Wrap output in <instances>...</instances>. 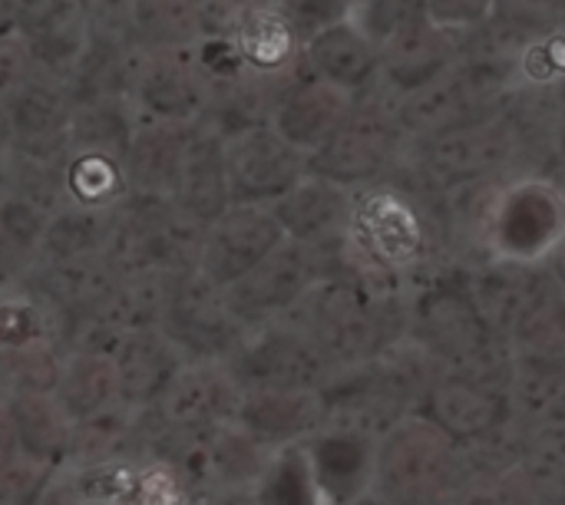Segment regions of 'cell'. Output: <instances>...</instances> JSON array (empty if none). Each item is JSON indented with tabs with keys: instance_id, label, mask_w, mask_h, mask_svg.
Returning a JSON list of instances; mask_svg holds the SVG:
<instances>
[{
	"instance_id": "cell-1",
	"label": "cell",
	"mask_w": 565,
	"mask_h": 505,
	"mask_svg": "<svg viewBox=\"0 0 565 505\" xmlns=\"http://www.w3.org/2000/svg\"><path fill=\"white\" fill-rule=\"evenodd\" d=\"M407 337L434 357L447 374L507 390L516 377V357L503 337L483 321L467 271L450 268L434 275L407 304Z\"/></svg>"
},
{
	"instance_id": "cell-2",
	"label": "cell",
	"mask_w": 565,
	"mask_h": 505,
	"mask_svg": "<svg viewBox=\"0 0 565 505\" xmlns=\"http://www.w3.org/2000/svg\"><path fill=\"white\" fill-rule=\"evenodd\" d=\"M463 480V450L420 413H407L374 443L371 493L387 505H450Z\"/></svg>"
},
{
	"instance_id": "cell-3",
	"label": "cell",
	"mask_w": 565,
	"mask_h": 505,
	"mask_svg": "<svg viewBox=\"0 0 565 505\" xmlns=\"http://www.w3.org/2000/svg\"><path fill=\"white\" fill-rule=\"evenodd\" d=\"M205 228L185 218L172 198L129 192L109 212L106 261L116 275L129 271H199Z\"/></svg>"
},
{
	"instance_id": "cell-4",
	"label": "cell",
	"mask_w": 565,
	"mask_h": 505,
	"mask_svg": "<svg viewBox=\"0 0 565 505\" xmlns=\"http://www.w3.org/2000/svg\"><path fill=\"white\" fill-rule=\"evenodd\" d=\"M348 245L358 261L404 281L434 251V218L411 189L384 179L354 192Z\"/></svg>"
},
{
	"instance_id": "cell-5",
	"label": "cell",
	"mask_w": 565,
	"mask_h": 505,
	"mask_svg": "<svg viewBox=\"0 0 565 505\" xmlns=\"http://www.w3.org/2000/svg\"><path fill=\"white\" fill-rule=\"evenodd\" d=\"M523 136L507 106L493 116L463 122L444 136L411 146L414 172L430 195H450L457 189L500 179L523 152Z\"/></svg>"
},
{
	"instance_id": "cell-6",
	"label": "cell",
	"mask_w": 565,
	"mask_h": 505,
	"mask_svg": "<svg viewBox=\"0 0 565 505\" xmlns=\"http://www.w3.org/2000/svg\"><path fill=\"white\" fill-rule=\"evenodd\" d=\"M348 268H351L348 238L338 245H324V248H305V245L285 241L252 275H245L238 284H232L222 294L235 321L245 331H252L262 324L285 321L311 294L315 284L338 278Z\"/></svg>"
},
{
	"instance_id": "cell-7",
	"label": "cell",
	"mask_w": 565,
	"mask_h": 505,
	"mask_svg": "<svg viewBox=\"0 0 565 505\" xmlns=\"http://www.w3.org/2000/svg\"><path fill=\"white\" fill-rule=\"evenodd\" d=\"M242 397L252 394H321L334 380L331 361L291 321L245 331L235 354L222 364Z\"/></svg>"
},
{
	"instance_id": "cell-8",
	"label": "cell",
	"mask_w": 565,
	"mask_h": 505,
	"mask_svg": "<svg viewBox=\"0 0 565 505\" xmlns=\"http://www.w3.org/2000/svg\"><path fill=\"white\" fill-rule=\"evenodd\" d=\"M377 86L354 99L338 132L308 159L311 175L351 192L384 182L387 169L397 162L404 136L394 119V99H384Z\"/></svg>"
},
{
	"instance_id": "cell-9",
	"label": "cell",
	"mask_w": 565,
	"mask_h": 505,
	"mask_svg": "<svg viewBox=\"0 0 565 505\" xmlns=\"http://www.w3.org/2000/svg\"><path fill=\"white\" fill-rule=\"evenodd\" d=\"M565 238V192L543 175L507 182L490 232V258L543 265Z\"/></svg>"
},
{
	"instance_id": "cell-10",
	"label": "cell",
	"mask_w": 565,
	"mask_h": 505,
	"mask_svg": "<svg viewBox=\"0 0 565 505\" xmlns=\"http://www.w3.org/2000/svg\"><path fill=\"white\" fill-rule=\"evenodd\" d=\"M159 331L175 344L185 364H225L245 337V327L225 304V294L199 271L179 275Z\"/></svg>"
},
{
	"instance_id": "cell-11",
	"label": "cell",
	"mask_w": 565,
	"mask_h": 505,
	"mask_svg": "<svg viewBox=\"0 0 565 505\" xmlns=\"http://www.w3.org/2000/svg\"><path fill=\"white\" fill-rule=\"evenodd\" d=\"M212 99L209 76L199 63L195 46L169 53H142L132 69L129 103L136 116L159 122L199 126Z\"/></svg>"
},
{
	"instance_id": "cell-12",
	"label": "cell",
	"mask_w": 565,
	"mask_h": 505,
	"mask_svg": "<svg viewBox=\"0 0 565 505\" xmlns=\"http://www.w3.org/2000/svg\"><path fill=\"white\" fill-rule=\"evenodd\" d=\"M225 172L232 205L271 208L308 175V155L265 122L225 139Z\"/></svg>"
},
{
	"instance_id": "cell-13",
	"label": "cell",
	"mask_w": 565,
	"mask_h": 505,
	"mask_svg": "<svg viewBox=\"0 0 565 505\" xmlns=\"http://www.w3.org/2000/svg\"><path fill=\"white\" fill-rule=\"evenodd\" d=\"M285 241L288 238L275 222L271 208L232 205L215 225L205 228L199 275L218 291H228L245 275H252L268 255H275Z\"/></svg>"
},
{
	"instance_id": "cell-14",
	"label": "cell",
	"mask_w": 565,
	"mask_h": 505,
	"mask_svg": "<svg viewBox=\"0 0 565 505\" xmlns=\"http://www.w3.org/2000/svg\"><path fill=\"white\" fill-rule=\"evenodd\" d=\"M414 413L430 420L460 450L477 447L513 423V407H510L507 390L477 384L460 374L437 377L430 390L420 397Z\"/></svg>"
},
{
	"instance_id": "cell-15",
	"label": "cell",
	"mask_w": 565,
	"mask_h": 505,
	"mask_svg": "<svg viewBox=\"0 0 565 505\" xmlns=\"http://www.w3.org/2000/svg\"><path fill=\"white\" fill-rule=\"evenodd\" d=\"M463 271H467V288H470L483 321L503 341L516 331V324L530 311H536L550 298H559V291L550 281L543 265L487 258L477 268H463Z\"/></svg>"
},
{
	"instance_id": "cell-16",
	"label": "cell",
	"mask_w": 565,
	"mask_h": 505,
	"mask_svg": "<svg viewBox=\"0 0 565 505\" xmlns=\"http://www.w3.org/2000/svg\"><path fill=\"white\" fill-rule=\"evenodd\" d=\"M7 119L13 129V155L63 162L70 155L76 106L63 83L36 73L7 103Z\"/></svg>"
},
{
	"instance_id": "cell-17",
	"label": "cell",
	"mask_w": 565,
	"mask_h": 505,
	"mask_svg": "<svg viewBox=\"0 0 565 505\" xmlns=\"http://www.w3.org/2000/svg\"><path fill=\"white\" fill-rule=\"evenodd\" d=\"M354 99L358 96H351L311 73L291 76L275 99L271 129L311 159L348 119Z\"/></svg>"
},
{
	"instance_id": "cell-18",
	"label": "cell",
	"mask_w": 565,
	"mask_h": 505,
	"mask_svg": "<svg viewBox=\"0 0 565 505\" xmlns=\"http://www.w3.org/2000/svg\"><path fill=\"white\" fill-rule=\"evenodd\" d=\"M13 26L36 73L66 83L89 43V3H23L13 10Z\"/></svg>"
},
{
	"instance_id": "cell-19",
	"label": "cell",
	"mask_w": 565,
	"mask_h": 505,
	"mask_svg": "<svg viewBox=\"0 0 565 505\" xmlns=\"http://www.w3.org/2000/svg\"><path fill=\"white\" fill-rule=\"evenodd\" d=\"M460 46L463 40L437 30L417 3L407 23L381 46V83H387L394 96L414 93L450 73L460 60Z\"/></svg>"
},
{
	"instance_id": "cell-20",
	"label": "cell",
	"mask_w": 565,
	"mask_h": 505,
	"mask_svg": "<svg viewBox=\"0 0 565 505\" xmlns=\"http://www.w3.org/2000/svg\"><path fill=\"white\" fill-rule=\"evenodd\" d=\"M374 443L364 433L324 427L315 440L301 447L305 466L321 505H351L371 493Z\"/></svg>"
},
{
	"instance_id": "cell-21",
	"label": "cell",
	"mask_w": 565,
	"mask_h": 505,
	"mask_svg": "<svg viewBox=\"0 0 565 505\" xmlns=\"http://www.w3.org/2000/svg\"><path fill=\"white\" fill-rule=\"evenodd\" d=\"M228 43L252 76L278 86L291 79L305 50L281 3H238Z\"/></svg>"
},
{
	"instance_id": "cell-22",
	"label": "cell",
	"mask_w": 565,
	"mask_h": 505,
	"mask_svg": "<svg viewBox=\"0 0 565 505\" xmlns=\"http://www.w3.org/2000/svg\"><path fill=\"white\" fill-rule=\"evenodd\" d=\"M238 407L242 390L235 387L222 364H185L182 374L166 390V397L159 400L156 413L175 430L209 433L235 423Z\"/></svg>"
},
{
	"instance_id": "cell-23",
	"label": "cell",
	"mask_w": 565,
	"mask_h": 505,
	"mask_svg": "<svg viewBox=\"0 0 565 505\" xmlns=\"http://www.w3.org/2000/svg\"><path fill=\"white\" fill-rule=\"evenodd\" d=\"M354 212V192L341 189L328 179L305 175L285 198L271 205L275 222L281 225L285 238L305 248H324L348 238Z\"/></svg>"
},
{
	"instance_id": "cell-24",
	"label": "cell",
	"mask_w": 565,
	"mask_h": 505,
	"mask_svg": "<svg viewBox=\"0 0 565 505\" xmlns=\"http://www.w3.org/2000/svg\"><path fill=\"white\" fill-rule=\"evenodd\" d=\"M235 427L271 453L301 450L328 427V407L321 394H252L242 397Z\"/></svg>"
},
{
	"instance_id": "cell-25",
	"label": "cell",
	"mask_w": 565,
	"mask_h": 505,
	"mask_svg": "<svg viewBox=\"0 0 565 505\" xmlns=\"http://www.w3.org/2000/svg\"><path fill=\"white\" fill-rule=\"evenodd\" d=\"M113 364H116L119 407L142 413L159 407L172 380L182 374L185 357L162 331H136L122 341Z\"/></svg>"
},
{
	"instance_id": "cell-26",
	"label": "cell",
	"mask_w": 565,
	"mask_h": 505,
	"mask_svg": "<svg viewBox=\"0 0 565 505\" xmlns=\"http://www.w3.org/2000/svg\"><path fill=\"white\" fill-rule=\"evenodd\" d=\"M301 60L311 76L351 96H361L381 83V50L351 23V17L315 33L305 43Z\"/></svg>"
},
{
	"instance_id": "cell-27",
	"label": "cell",
	"mask_w": 565,
	"mask_h": 505,
	"mask_svg": "<svg viewBox=\"0 0 565 505\" xmlns=\"http://www.w3.org/2000/svg\"><path fill=\"white\" fill-rule=\"evenodd\" d=\"M169 198L175 202V208L185 218H192L202 228L215 225L232 208V189H228V172H225V142L215 132L195 126L179 182Z\"/></svg>"
},
{
	"instance_id": "cell-28",
	"label": "cell",
	"mask_w": 565,
	"mask_h": 505,
	"mask_svg": "<svg viewBox=\"0 0 565 505\" xmlns=\"http://www.w3.org/2000/svg\"><path fill=\"white\" fill-rule=\"evenodd\" d=\"M192 136H195V126L136 116V129L129 136V149L122 159L126 175H129V189L169 198L175 182H179Z\"/></svg>"
},
{
	"instance_id": "cell-29",
	"label": "cell",
	"mask_w": 565,
	"mask_h": 505,
	"mask_svg": "<svg viewBox=\"0 0 565 505\" xmlns=\"http://www.w3.org/2000/svg\"><path fill=\"white\" fill-rule=\"evenodd\" d=\"M13 427H17V440H20V453L26 460L46 463L53 470H66L70 466V453H73V420L60 410V404L53 400V394L43 397H7Z\"/></svg>"
},
{
	"instance_id": "cell-30",
	"label": "cell",
	"mask_w": 565,
	"mask_h": 505,
	"mask_svg": "<svg viewBox=\"0 0 565 505\" xmlns=\"http://www.w3.org/2000/svg\"><path fill=\"white\" fill-rule=\"evenodd\" d=\"M278 453L265 450L242 427L228 423L209 433V496L252 493L268 476Z\"/></svg>"
},
{
	"instance_id": "cell-31",
	"label": "cell",
	"mask_w": 565,
	"mask_h": 505,
	"mask_svg": "<svg viewBox=\"0 0 565 505\" xmlns=\"http://www.w3.org/2000/svg\"><path fill=\"white\" fill-rule=\"evenodd\" d=\"M53 400L73 420V427L119 407V387H116L113 357L66 354L56 390H53Z\"/></svg>"
},
{
	"instance_id": "cell-32",
	"label": "cell",
	"mask_w": 565,
	"mask_h": 505,
	"mask_svg": "<svg viewBox=\"0 0 565 505\" xmlns=\"http://www.w3.org/2000/svg\"><path fill=\"white\" fill-rule=\"evenodd\" d=\"M50 215L33 208L30 202L17 195L0 198V291L23 288V281L33 275L43 235H46Z\"/></svg>"
},
{
	"instance_id": "cell-33",
	"label": "cell",
	"mask_w": 565,
	"mask_h": 505,
	"mask_svg": "<svg viewBox=\"0 0 565 505\" xmlns=\"http://www.w3.org/2000/svg\"><path fill=\"white\" fill-rule=\"evenodd\" d=\"M510 407H513V423L523 433L565 423V361L516 364Z\"/></svg>"
},
{
	"instance_id": "cell-34",
	"label": "cell",
	"mask_w": 565,
	"mask_h": 505,
	"mask_svg": "<svg viewBox=\"0 0 565 505\" xmlns=\"http://www.w3.org/2000/svg\"><path fill=\"white\" fill-rule=\"evenodd\" d=\"M63 182H66V205L86 212H113L132 192L126 162L109 152H70Z\"/></svg>"
},
{
	"instance_id": "cell-35",
	"label": "cell",
	"mask_w": 565,
	"mask_h": 505,
	"mask_svg": "<svg viewBox=\"0 0 565 505\" xmlns=\"http://www.w3.org/2000/svg\"><path fill=\"white\" fill-rule=\"evenodd\" d=\"M109 238V212H86L76 205L50 215L40 261H89L106 258Z\"/></svg>"
},
{
	"instance_id": "cell-36",
	"label": "cell",
	"mask_w": 565,
	"mask_h": 505,
	"mask_svg": "<svg viewBox=\"0 0 565 505\" xmlns=\"http://www.w3.org/2000/svg\"><path fill=\"white\" fill-rule=\"evenodd\" d=\"M132 437H136V413L126 407H113L86 423H76L73 453H70L66 470L132 460Z\"/></svg>"
},
{
	"instance_id": "cell-37",
	"label": "cell",
	"mask_w": 565,
	"mask_h": 505,
	"mask_svg": "<svg viewBox=\"0 0 565 505\" xmlns=\"http://www.w3.org/2000/svg\"><path fill=\"white\" fill-rule=\"evenodd\" d=\"M60 470L26 460L23 453L0 466V499L7 505H43L50 490L56 486Z\"/></svg>"
},
{
	"instance_id": "cell-38",
	"label": "cell",
	"mask_w": 565,
	"mask_h": 505,
	"mask_svg": "<svg viewBox=\"0 0 565 505\" xmlns=\"http://www.w3.org/2000/svg\"><path fill=\"white\" fill-rule=\"evenodd\" d=\"M288 23L295 26L298 40L308 43L315 33L341 23L351 17V3H318V0H301V3H281Z\"/></svg>"
},
{
	"instance_id": "cell-39",
	"label": "cell",
	"mask_w": 565,
	"mask_h": 505,
	"mask_svg": "<svg viewBox=\"0 0 565 505\" xmlns=\"http://www.w3.org/2000/svg\"><path fill=\"white\" fill-rule=\"evenodd\" d=\"M20 456V440H17V427H13V417H10V407L7 400L0 404V466H7L10 460Z\"/></svg>"
},
{
	"instance_id": "cell-40",
	"label": "cell",
	"mask_w": 565,
	"mask_h": 505,
	"mask_svg": "<svg viewBox=\"0 0 565 505\" xmlns=\"http://www.w3.org/2000/svg\"><path fill=\"white\" fill-rule=\"evenodd\" d=\"M543 268H546V275H550V281L556 284V291H559V298L565 301V238L543 258Z\"/></svg>"
},
{
	"instance_id": "cell-41",
	"label": "cell",
	"mask_w": 565,
	"mask_h": 505,
	"mask_svg": "<svg viewBox=\"0 0 565 505\" xmlns=\"http://www.w3.org/2000/svg\"><path fill=\"white\" fill-rule=\"evenodd\" d=\"M13 155V129H10V119H7V109L0 103V169H7Z\"/></svg>"
},
{
	"instance_id": "cell-42",
	"label": "cell",
	"mask_w": 565,
	"mask_h": 505,
	"mask_svg": "<svg viewBox=\"0 0 565 505\" xmlns=\"http://www.w3.org/2000/svg\"><path fill=\"white\" fill-rule=\"evenodd\" d=\"M351 505H387V503H384V499H377L374 493H367V496H361V499H354V503H351Z\"/></svg>"
},
{
	"instance_id": "cell-43",
	"label": "cell",
	"mask_w": 565,
	"mask_h": 505,
	"mask_svg": "<svg viewBox=\"0 0 565 505\" xmlns=\"http://www.w3.org/2000/svg\"><path fill=\"white\" fill-rule=\"evenodd\" d=\"M559 162L565 165V119H563V132H559Z\"/></svg>"
},
{
	"instance_id": "cell-44",
	"label": "cell",
	"mask_w": 565,
	"mask_h": 505,
	"mask_svg": "<svg viewBox=\"0 0 565 505\" xmlns=\"http://www.w3.org/2000/svg\"><path fill=\"white\" fill-rule=\"evenodd\" d=\"M7 192H10V189H7V175H3V169H0V198H3Z\"/></svg>"
},
{
	"instance_id": "cell-45",
	"label": "cell",
	"mask_w": 565,
	"mask_h": 505,
	"mask_svg": "<svg viewBox=\"0 0 565 505\" xmlns=\"http://www.w3.org/2000/svg\"><path fill=\"white\" fill-rule=\"evenodd\" d=\"M3 400H7V394H3V387H0V404H3Z\"/></svg>"
},
{
	"instance_id": "cell-46",
	"label": "cell",
	"mask_w": 565,
	"mask_h": 505,
	"mask_svg": "<svg viewBox=\"0 0 565 505\" xmlns=\"http://www.w3.org/2000/svg\"><path fill=\"white\" fill-rule=\"evenodd\" d=\"M563 314H565V304H563Z\"/></svg>"
}]
</instances>
